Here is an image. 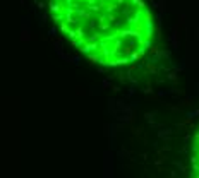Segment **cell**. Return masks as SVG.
Here are the masks:
<instances>
[{"instance_id":"obj_2","label":"cell","mask_w":199,"mask_h":178,"mask_svg":"<svg viewBox=\"0 0 199 178\" xmlns=\"http://www.w3.org/2000/svg\"><path fill=\"white\" fill-rule=\"evenodd\" d=\"M189 178H199V129L192 140V151H191V175Z\"/></svg>"},{"instance_id":"obj_1","label":"cell","mask_w":199,"mask_h":178,"mask_svg":"<svg viewBox=\"0 0 199 178\" xmlns=\"http://www.w3.org/2000/svg\"><path fill=\"white\" fill-rule=\"evenodd\" d=\"M50 10L69 40L101 65L132 63L153 41V19L143 0H50Z\"/></svg>"}]
</instances>
